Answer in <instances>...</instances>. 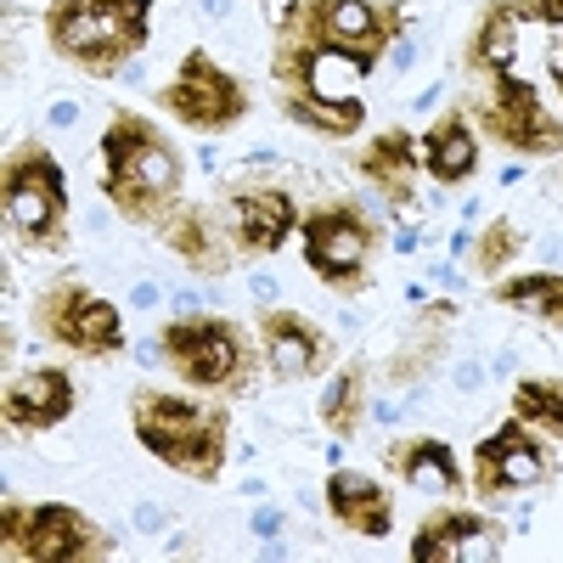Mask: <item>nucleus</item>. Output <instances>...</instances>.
I'll use <instances>...</instances> for the list:
<instances>
[{"label":"nucleus","instance_id":"nucleus-12","mask_svg":"<svg viewBox=\"0 0 563 563\" xmlns=\"http://www.w3.org/2000/svg\"><path fill=\"white\" fill-rule=\"evenodd\" d=\"M220 203L231 214V243H238L243 260H271L282 243L294 238L299 225V209H294V192L271 175H238L220 186Z\"/></svg>","mask_w":563,"mask_h":563},{"label":"nucleus","instance_id":"nucleus-3","mask_svg":"<svg viewBox=\"0 0 563 563\" xmlns=\"http://www.w3.org/2000/svg\"><path fill=\"white\" fill-rule=\"evenodd\" d=\"M130 429L141 440V451H153L175 474L214 485L225 451H231V417L225 406H203L186 395H164V389H135L130 400Z\"/></svg>","mask_w":563,"mask_h":563},{"label":"nucleus","instance_id":"nucleus-11","mask_svg":"<svg viewBox=\"0 0 563 563\" xmlns=\"http://www.w3.org/2000/svg\"><path fill=\"white\" fill-rule=\"evenodd\" d=\"M158 108L180 124V130H198V135H220V130H238L249 119V85L238 74H225L203 45L186 52L180 68L169 74V85L158 90Z\"/></svg>","mask_w":563,"mask_h":563},{"label":"nucleus","instance_id":"nucleus-18","mask_svg":"<svg viewBox=\"0 0 563 563\" xmlns=\"http://www.w3.org/2000/svg\"><path fill=\"white\" fill-rule=\"evenodd\" d=\"M355 169L361 180H372V192H384V203L395 214H411L417 209V175H422V141L411 130H384L372 135L366 147L355 153Z\"/></svg>","mask_w":563,"mask_h":563},{"label":"nucleus","instance_id":"nucleus-28","mask_svg":"<svg viewBox=\"0 0 563 563\" xmlns=\"http://www.w3.org/2000/svg\"><path fill=\"white\" fill-rule=\"evenodd\" d=\"M525 23H547V29H563V0H507Z\"/></svg>","mask_w":563,"mask_h":563},{"label":"nucleus","instance_id":"nucleus-14","mask_svg":"<svg viewBox=\"0 0 563 563\" xmlns=\"http://www.w3.org/2000/svg\"><path fill=\"white\" fill-rule=\"evenodd\" d=\"M501 541L507 530L496 519L474 507H440L417 525L411 536V558L417 563H496L501 558Z\"/></svg>","mask_w":563,"mask_h":563},{"label":"nucleus","instance_id":"nucleus-25","mask_svg":"<svg viewBox=\"0 0 563 563\" xmlns=\"http://www.w3.org/2000/svg\"><path fill=\"white\" fill-rule=\"evenodd\" d=\"M316 417H321V429H327V434L355 440L361 417H366V366H361V361H344V366L333 372V378H327Z\"/></svg>","mask_w":563,"mask_h":563},{"label":"nucleus","instance_id":"nucleus-10","mask_svg":"<svg viewBox=\"0 0 563 563\" xmlns=\"http://www.w3.org/2000/svg\"><path fill=\"white\" fill-rule=\"evenodd\" d=\"M34 327H40L45 344H57L68 355L108 361V355L124 350V316H119V305L97 299L79 276L45 282L40 299H34Z\"/></svg>","mask_w":563,"mask_h":563},{"label":"nucleus","instance_id":"nucleus-5","mask_svg":"<svg viewBox=\"0 0 563 563\" xmlns=\"http://www.w3.org/2000/svg\"><path fill=\"white\" fill-rule=\"evenodd\" d=\"M153 355L198 395H249L254 389V350L249 333L225 316H169L153 339Z\"/></svg>","mask_w":563,"mask_h":563},{"label":"nucleus","instance_id":"nucleus-26","mask_svg":"<svg viewBox=\"0 0 563 563\" xmlns=\"http://www.w3.org/2000/svg\"><path fill=\"white\" fill-rule=\"evenodd\" d=\"M507 406H512L519 422H530L536 434L563 445V378H552V372H541V378H519Z\"/></svg>","mask_w":563,"mask_h":563},{"label":"nucleus","instance_id":"nucleus-23","mask_svg":"<svg viewBox=\"0 0 563 563\" xmlns=\"http://www.w3.org/2000/svg\"><path fill=\"white\" fill-rule=\"evenodd\" d=\"M490 299L501 310H519L541 321L547 333H563V271H525V276H496Z\"/></svg>","mask_w":563,"mask_h":563},{"label":"nucleus","instance_id":"nucleus-20","mask_svg":"<svg viewBox=\"0 0 563 563\" xmlns=\"http://www.w3.org/2000/svg\"><path fill=\"white\" fill-rule=\"evenodd\" d=\"M422 169H429L440 186L474 180V169H479V135H474V119H467L462 108H445L429 124V135H422Z\"/></svg>","mask_w":563,"mask_h":563},{"label":"nucleus","instance_id":"nucleus-21","mask_svg":"<svg viewBox=\"0 0 563 563\" xmlns=\"http://www.w3.org/2000/svg\"><path fill=\"white\" fill-rule=\"evenodd\" d=\"M389 474L411 490H440V496H456L462 490V467H456V451L434 434H411V440H395L384 451Z\"/></svg>","mask_w":563,"mask_h":563},{"label":"nucleus","instance_id":"nucleus-27","mask_svg":"<svg viewBox=\"0 0 563 563\" xmlns=\"http://www.w3.org/2000/svg\"><path fill=\"white\" fill-rule=\"evenodd\" d=\"M519 249H525V231H519V220L496 214L490 225H479V238H474V276L496 282L512 260H519Z\"/></svg>","mask_w":563,"mask_h":563},{"label":"nucleus","instance_id":"nucleus-22","mask_svg":"<svg viewBox=\"0 0 563 563\" xmlns=\"http://www.w3.org/2000/svg\"><path fill=\"white\" fill-rule=\"evenodd\" d=\"M519 29H525V18L507 7V0H485V12H479V23H474V34H467V52H462V63H467V74H512V63H519Z\"/></svg>","mask_w":563,"mask_h":563},{"label":"nucleus","instance_id":"nucleus-19","mask_svg":"<svg viewBox=\"0 0 563 563\" xmlns=\"http://www.w3.org/2000/svg\"><path fill=\"white\" fill-rule=\"evenodd\" d=\"M327 512L350 530V536H366V541H384L395 530V501L378 479L355 474V467H333L327 479Z\"/></svg>","mask_w":563,"mask_h":563},{"label":"nucleus","instance_id":"nucleus-13","mask_svg":"<svg viewBox=\"0 0 563 563\" xmlns=\"http://www.w3.org/2000/svg\"><path fill=\"white\" fill-rule=\"evenodd\" d=\"M547 474H552V456H547L541 434L519 417H507L490 440L474 445V490L479 496H519V490H536Z\"/></svg>","mask_w":563,"mask_h":563},{"label":"nucleus","instance_id":"nucleus-15","mask_svg":"<svg viewBox=\"0 0 563 563\" xmlns=\"http://www.w3.org/2000/svg\"><path fill=\"white\" fill-rule=\"evenodd\" d=\"M79 406V389L68 378V366H29L7 378V395H0V417L7 429L34 440V434H52L57 422H68Z\"/></svg>","mask_w":563,"mask_h":563},{"label":"nucleus","instance_id":"nucleus-6","mask_svg":"<svg viewBox=\"0 0 563 563\" xmlns=\"http://www.w3.org/2000/svg\"><path fill=\"white\" fill-rule=\"evenodd\" d=\"M299 238H305V265L321 282L327 294L355 299L372 288V260H378L384 243V225L372 220L361 203L339 198V203H321L299 220Z\"/></svg>","mask_w":563,"mask_h":563},{"label":"nucleus","instance_id":"nucleus-8","mask_svg":"<svg viewBox=\"0 0 563 563\" xmlns=\"http://www.w3.org/2000/svg\"><path fill=\"white\" fill-rule=\"evenodd\" d=\"M0 552L12 563H90V558H113L119 541L90 525L79 507L68 501H18L7 496L0 507Z\"/></svg>","mask_w":563,"mask_h":563},{"label":"nucleus","instance_id":"nucleus-24","mask_svg":"<svg viewBox=\"0 0 563 563\" xmlns=\"http://www.w3.org/2000/svg\"><path fill=\"white\" fill-rule=\"evenodd\" d=\"M451 321H456V305H429L417 316V327H411V339L389 355V366H384V378L389 384H411V378H422L440 355H445V339H451Z\"/></svg>","mask_w":563,"mask_h":563},{"label":"nucleus","instance_id":"nucleus-9","mask_svg":"<svg viewBox=\"0 0 563 563\" xmlns=\"http://www.w3.org/2000/svg\"><path fill=\"white\" fill-rule=\"evenodd\" d=\"M479 90H467V119L490 141H501L519 158H558L563 153V119L541 102V90L519 74H479Z\"/></svg>","mask_w":563,"mask_h":563},{"label":"nucleus","instance_id":"nucleus-29","mask_svg":"<svg viewBox=\"0 0 563 563\" xmlns=\"http://www.w3.org/2000/svg\"><path fill=\"white\" fill-rule=\"evenodd\" d=\"M547 68H552V85H558V97H563V45H558V52L547 57Z\"/></svg>","mask_w":563,"mask_h":563},{"label":"nucleus","instance_id":"nucleus-1","mask_svg":"<svg viewBox=\"0 0 563 563\" xmlns=\"http://www.w3.org/2000/svg\"><path fill=\"white\" fill-rule=\"evenodd\" d=\"M186 186V158L175 141L147 119L119 108L102 130V198L130 220V225H158Z\"/></svg>","mask_w":563,"mask_h":563},{"label":"nucleus","instance_id":"nucleus-2","mask_svg":"<svg viewBox=\"0 0 563 563\" xmlns=\"http://www.w3.org/2000/svg\"><path fill=\"white\" fill-rule=\"evenodd\" d=\"M45 40L90 79L124 74L153 40V0H52Z\"/></svg>","mask_w":563,"mask_h":563},{"label":"nucleus","instance_id":"nucleus-17","mask_svg":"<svg viewBox=\"0 0 563 563\" xmlns=\"http://www.w3.org/2000/svg\"><path fill=\"white\" fill-rule=\"evenodd\" d=\"M153 238L192 271V276H225L231 260H238V243L225 238V225H214V214L203 203H175L158 225Z\"/></svg>","mask_w":563,"mask_h":563},{"label":"nucleus","instance_id":"nucleus-7","mask_svg":"<svg viewBox=\"0 0 563 563\" xmlns=\"http://www.w3.org/2000/svg\"><path fill=\"white\" fill-rule=\"evenodd\" d=\"M400 0H282L276 12V45H344L384 57L389 45H400Z\"/></svg>","mask_w":563,"mask_h":563},{"label":"nucleus","instance_id":"nucleus-4","mask_svg":"<svg viewBox=\"0 0 563 563\" xmlns=\"http://www.w3.org/2000/svg\"><path fill=\"white\" fill-rule=\"evenodd\" d=\"M0 214L7 238L29 254H63L68 249V175L45 141L23 135L0 169Z\"/></svg>","mask_w":563,"mask_h":563},{"label":"nucleus","instance_id":"nucleus-16","mask_svg":"<svg viewBox=\"0 0 563 563\" xmlns=\"http://www.w3.org/2000/svg\"><path fill=\"white\" fill-rule=\"evenodd\" d=\"M260 355L276 384H305L333 366V339L299 310H260Z\"/></svg>","mask_w":563,"mask_h":563}]
</instances>
